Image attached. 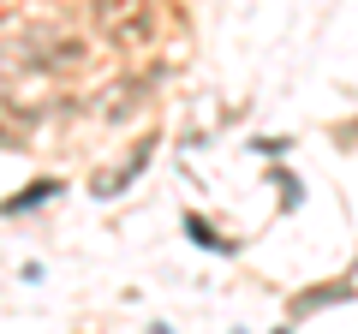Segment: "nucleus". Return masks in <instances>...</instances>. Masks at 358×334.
Returning <instances> with one entry per match:
<instances>
[{
  "instance_id": "obj_1",
  "label": "nucleus",
  "mask_w": 358,
  "mask_h": 334,
  "mask_svg": "<svg viewBox=\"0 0 358 334\" xmlns=\"http://www.w3.org/2000/svg\"><path fill=\"white\" fill-rule=\"evenodd\" d=\"M54 191H60V180H36V185H30V191H24V197H13V203H6V215H24V209L48 203Z\"/></svg>"
},
{
  "instance_id": "obj_2",
  "label": "nucleus",
  "mask_w": 358,
  "mask_h": 334,
  "mask_svg": "<svg viewBox=\"0 0 358 334\" xmlns=\"http://www.w3.org/2000/svg\"><path fill=\"white\" fill-rule=\"evenodd\" d=\"M185 233H192V239H203V245H209V251H233V245H227V239H221V233H215V227H209V221H203V215H185Z\"/></svg>"
},
{
  "instance_id": "obj_3",
  "label": "nucleus",
  "mask_w": 358,
  "mask_h": 334,
  "mask_svg": "<svg viewBox=\"0 0 358 334\" xmlns=\"http://www.w3.org/2000/svg\"><path fill=\"white\" fill-rule=\"evenodd\" d=\"M13 143H18V138H13V131H6V126H0V150H13Z\"/></svg>"
}]
</instances>
